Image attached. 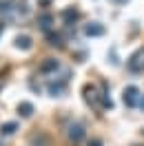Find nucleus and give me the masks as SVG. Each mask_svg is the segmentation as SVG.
<instances>
[{
    "instance_id": "f257e3e1",
    "label": "nucleus",
    "mask_w": 144,
    "mask_h": 146,
    "mask_svg": "<svg viewBox=\"0 0 144 146\" xmlns=\"http://www.w3.org/2000/svg\"><path fill=\"white\" fill-rule=\"evenodd\" d=\"M126 69H129L131 73H142L144 71V46L137 49V51L126 60Z\"/></svg>"
},
{
    "instance_id": "0eeeda50",
    "label": "nucleus",
    "mask_w": 144,
    "mask_h": 146,
    "mask_svg": "<svg viewBox=\"0 0 144 146\" xmlns=\"http://www.w3.org/2000/svg\"><path fill=\"white\" fill-rule=\"evenodd\" d=\"M60 69V62L58 60H53V58H47L45 62L40 64V73H53Z\"/></svg>"
},
{
    "instance_id": "a211bd4d",
    "label": "nucleus",
    "mask_w": 144,
    "mask_h": 146,
    "mask_svg": "<svg viewBox=\"0 0 144 146\" xmlns=\"http://www.w3.org/2000/svg\"><path fill=\"white\" fill-rule=\"evenodd\" d=\"M140 109L144 111V95H142V98H140Z\"/></svg>"
},
{
    "instance_id": "f03ea898",
    "label": "nucleus",
    "mask_w": 144,
    "mask_h": 146,
    "mask_svg": "<svg viewBox=\"0 0 144 146\" xmlns=\"http://www.w3.org/2000/svg\"><path fill=\"white\" fill-rule=\"evenodd\" d=\"M140 98H142V95H140V89L133 86V84L126 86L124 91H122V102H124V106H129V109L137 106V104H140Z\"/></svg>"
},
{
    "instance_id": "aec40b11",
    "label": "nucleus",
    "mask_w": 144,
    "mask_h": 146,
    "mask_svg": "<svg viewBox=\"0 0 144 146\" xmlns=\"http://www.w3.org/2000/svg\"><path fill=\"white\" fill-rule=\"evenodd\" d=\"M0 89H2V78H0Z\"/></svg>"
},
{
    "instance_id": "423d86ee",
    "label": "nucleus",
    "mask_w": 144,
    "mask_h": 146,
    "mask_svg": "<svg viewBox=\"0 0 144 146\" xmlns=\"http://www.w3.org/2000/svg\"><path fill=\"white\" fill-rule=\"evenodd\" d=\"M84 36H87V38H100V36H104V27H102L100 22H89V25H84Z\"/></svg>"
},
{
    "instance_id": "2eb2a0df",
    "label": "nucleus",
    "mask_w": 144,
    "mask_h": 146,
    "mask_svg": "<svg viewBox=\"0 0 144 146\" xmlns=\"http://www.w3.org/2000/svg\"><path fill=\"white\" fill-rule=\"evenodd\" d=\"M87 146H104V144H102V139H91Z\"/></svg>"
},
{
    "instance_id": "4468645a",
    "label": "nucleus",
    "mask_w": 144,
    "mask_h": 146,
    "mask_svg": "<svg viewBox=\"0 0 144 146\" xmlns=\"http://www.w3.org/2000/svg\"><path fill=\"white\" fill-rule=\"evenodd\" d=\"M13 0H0V13H9Z\"/></svg>"
},
{
    "instance_id": "7ed1b4c3",
    "label": "nucleus",
    "mask_w": 144,
    "mask_h": 146,
    "mask_svg": "<svg viewBox=\"0 0 144 146\" xmlns=\"http://www.w3.org/2000/svg\"><path fill=\"white\" fill-rule=\"evenodd\" d=\"M84 126H82L80 122H71L69 126H67V137H69V142L71 144H80L82 139H84Z\"/></svg>"
},
{
    "instance_id": "f3484780",
    "label": "nucleus",
    "mask_w": 144,
    "mask_h": 146,
    "mask_svg": "<svg viewBox=\"0 0 144 146\" xmlns=\"http://www.w3.org/2000/svg\"><path fill=\"white\" fill-rule=\"evenodd\" d=\"M49 2H51V0H38V5H42V7H47Z\"/></svg>"
},
{
    "instance_id": "39448f33",
    "label": "nucleus",
    "mask_w": 144,
    "mask_h": 146,
    "mask_svg": "<svg viewBox=\"0 0 144 146\" xmlns=\"http://www.w3.org/2000/svg\"><path fill=\"white\" fill-rule=\"evenodd\" d=\"M47 89H49V93H51L53 98H60V95H64V89H67V78H60V80H51Z\"/></svg>"
},
{
    "instance_id": "20e7f679",
    "label": "nucleus",
    "mask_w": 144,
    "mask_h": 146,
    "mask_svg": "<svg viewBox=\"0 0 144 146\" xmlns=\"http://www.w3.org/2000/svg\"><path fill=\"white\" fill-rule=\"evenodd\" d=\"M84 100H87V104H91V106H102L100 102H102V93H98V89L93 86V84H87L84 86Z\"/></svg>"
},
{
    "instance_id": "412c9836",
    "label": "nucleus",
    "mask_w": 144,
    "mask_h": 146,
    "mask_svg": "<svg viewBox=\"0 0 144 146\" xmlns=\"http://www.w3.org/2000/svg\"><path fill=\"white\" fill-rule=\"evenodd\" d=\"M142 135H144V131H142Z\"/></svg>"
},
{
    "instance_id": "9b49d317",
    "label": "nucleus",
    "mask_w": 144,
    "mask_h": 146,
    "mask_svg": "<svg viewBox=\"0 0 144 146\" xmlns=\"http://www.w3.org/2000/svg\"><path fill=\"white\" fill-rule=\"evenodd\" d=\"M16 131H18V124H16V122H7V124L0 126V135L2 137H11Z\"/></svg>"
},
{
    "instance_id": "6ab92c4d",
    "label": "nucleus",
    "mask_w": 144,
    "mask_h": 146,
    "mask_svg": "<svg viewBox=\"0 0 144 146\" xmlns=\"http://www.w3.org/2000/svg\"><path fill=\"white\" fill-rule=\"evenodd\" d=\"M2 31H5V25H2V22H0V36H2Z\"/></svg>"
},
{
    "instance_id": "ddd939ff",
    "label": "nucleus",
    "mask_w": 144,
    "mask_h": 146,
    "mask_svg": "<svg viewBox=\"0 0 144 146\" xmlns=\"http://www.w3.org/2000/svg\"><path fill=\"white\" fill-rule=\"evenodd\" d=\"M47 38H49V44H51V46H64L62 36H60V33H53V31H49V33H47Z\"/></svg>"
},
{
    "instance_id": "1a4fd4ad",
    "label": "nucleus",
    "mask_w": 144,
    "mask_h": 146,
    "mask_svg": "<svg viewBox=\"0 0 144 146\" xmlns=\"http://www.w3.org/2000/svg\"><path fill=\"white\" fill-rule=\"evenodd\" d=\"M38 25H40V29L42 31H51V25H53V16L51 13H42V16H38Z\"/></svg>"
},
{
    "instance_id": "6e6552de",
    "label": "nucleus",
    "mask_w": 144,
    "mask_h": 146,
    "mask_svg": "<svg viewBox=\"0 0 144 146\" xmlns=\"http://www.w3.org/2000/svg\"><path fill=\"white\" fill-rule=\"evenodd\" d=\"M78 18H80V11L73 9V7H69V9H64V11H62V20H64V25H73V22H75Z\"/></svg>"
},
{
    "instance_id": "9d476101",
    "label": "nucleus",
    "mask_w": 144,
    "mask_h": 146,
    "mask_svg": "<svg viewBox=\"0 0 144 146\" xmlns=\"http://www.w3.org/2000/svg\"><path fill=\"white\" fill-rule=\"evenodd\" d=\"M31 46H33V42H31V38H29V36H25V33H22V36H18V38H16V49L29 51Z\"/></svg>"
},
{
    "instance_id": "dca6fc26",
    "label": "nucleus",
    "mask_w": 144,
    "mask_h": 146,
    "mask_svg": "<svg viewBox=\"0 0 144 146\" xmlns=\"http://www.w3.org/2000/svg\"><path fill=\"white\" fill-rule=\"evenodd\" d=\"M111 2H113V5H126L129 0H111Z\"/></svg>"
},
{
    "instance_id": "f8f14e48",
    "label": "nucleus",
    "mask_w": 144,
    "mask_h": 146,
    "mask_svg": "<svg viewBox=\"0 0 144 146\" xmlns=\"http://www.w3.org/2000/svg\"><path fill=\"white\" fill-rule=\"evenodd\" d=\"M18 113L22 115V117H31V115H33V104H31V102H20L18 104Z\"/></svg>"
}]
</instances>
